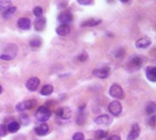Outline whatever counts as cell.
<instances>
[{
	"mask_svg": "<svg viewBox=\"0 0 156 140\" xmlns=\"http://www.w3.org/2000/svg\"><path fill=\"white\" fill-rule=\"evenodd\" d=\"M139 135H140V127H139L138 124L135 123V124H133L132 130L127 136V139L128 140H136L138 138Z\"/></svg>",
	"mask_w": 156,
	"mask_h": 140,
	"instance_id": "9c48e42d",
	"label": "cell"
},
{
	"mask_svg": "<svg viewBox=\"0 0 156 140\" xmlns=\"http://www.w3.org/2000/svg\"><path fill=\"white\" fill-rule=\"evenodd\" d=\"M56 114L60 118H63V119H68L71 116V111L70 108H67V107H60V108H58V110L56 111Z\"/></svg>",
	"mask_w": 156,
	"mask_h": 140,
	"instance_id": "30bf717a",
	"label": "cell"
},
{
	"mask_svg": "<svg viewBox=\"0 0 156 140\" xmlns=\"http://www.w3.org/2000/svg\"><path fill=\"white\" fill-rule=\"evenodd\" d=\"M2 91H3V89H2V86H0V94H1V93H2Z\"/></svg>",
	"mask_w": 156,
	"mask_h": 140,
	"instance_id": "836d02e7",
	"label": "cell"
},
{
	"mask_svg": "<svg viewBox=\"0 0 156 140\" xmlns=\"http://www.w3.org/2000/svg\"><path fill=\"white\" fill-rule=\"evenodd\" d=\"M35 131H36V134L37 135H45L48 132V126L47 124H44V123L40 124L39 126H37L35 128Z\"/></svg>",
	"mask_w": 156,
	"mask_h": 140,
	"instance_id": "5bb4252c",
	"label": "cell"
},
{
	"mask_svg": "<svg viewBox=\"0 0 156 140\" xmlns=\"http://www.w3.org/2000/svg\"><path fill=\"white\" fill-rule=\"evenodd\" d=\"M33 13H34V15H35L36 17H40L41 15H42V13H43V10H42V8H41L40 7H36V8H34V10H33Z\"/></svg>",
	"mask_w": 156,
	"mask_h": 140,
	"instance_id": "484cf974",
	"label": "cell"
},
{
	"mask_svg": "<svg viewBox=\"0 0 156 140\" xmlns=\"http://www.w3.org/2000/svg\"><path fill=\"white\" fill-rule=\"evenodd\" d=\"M106 135H107V132L106 131H103V130H98L95 133V136L98 139H102V138L105 137Z\"/></svg>",
	"mask_w": 156,
	"mask_h": 140,
	"instance_id": "d4e9b609",
	"label": "cell"
},
{
	"mask_svg": "<svg viewBox=\"0 0 156 140\" xmlns=\"http://www.w3.org/2000/svg\"><path fill=\"white\" fill-rule=\"evenodd\" d=\"M51 116L50 111L46 107H39L36 112V118L39 122H46Z\"/></svg>",
	"mask_w": 156,
	"mask_h": 140,
	"instance_id": "6da1fadb",
	"label": "cell"
},
{
	"mask_svg": "<svg viewBox=\"0 0 156 140\" xmlns=\"http://www.w3.org/2000/svg\"><path fill=\"white\" fill-rule=\"evenodd\" d=\"M100 22H101L100 19H94V18H91V19H89V20L84 21V22L81 24V26H95L99 25Z\"/></svg>",
	"mask_w": 156,
	"mask_h": 140,
	"instance_id": "d6986e66",
	"label": "cell"
},
{
	"mask_svg": "<svg viewBox=\"0 0 156 140\" xmlns=\"http://www.w3.org/2000/svg\"><path fill=\"white\" fill-rule=\"evenodd\" d=\"M130 65H131L132 67H134V69H139V68L141 67V65H142V60H141V58H139V57H134V58H132V59L131 60Z\"/></svg>",
	"mask_w": 156,
	"mask_h": 140,
	"instance_id": "ac0fdd59",
	"label": "cell"
},
{
	"mask_svg": "<svg viewBox=\"0 0 156 140\" xmlns=\"http://www.w3.org/2000/svg\"><path fill=\"white\" fill-rule=\"evenodd\" d=\"M94 122L97 125H108L111 122V118L108 115H101L94 118Z\"/></svg>",
	"mask_w": 156,
	"mask_h": 140,
	"instance_id": "7c38bea8",
	"label": "cell"
},
{
	"mask_svg": "<svg viewBox=\"0 0 156 140\" xmlns=\"http://www.w3.org/2000/svg\"><path fill=\"white\" fill-rule=\"evenodd\" d=\"M39 83H40V80L37 77H31L28 80L26 86L29 91H36L39 86Z\"/></svg>",
	"mask_w": 156,
	"mask_h": 140,
	"instance_id": "8992f818",
	"label": "cell"
},
{
	"mask_svg": "<svg viewBox=\"0 0 156 140\" xmlns=\"http://www.w3.org/2000/svg\"><path fill=\"white\" fill-rule=\"evenodd\" d=\"M109 111L111 112V114H112L113 116L117 117V116H119L122 113V104L119 101H112L109 105Z\"/></svg>",
	"mask_w": 156,
	"mask_h": 140,
	"instance_id": "3957f363",
	"label": "cell"
},
{
	"mask_svg": "<svg viewBox=\"0 0 156 140\" xmlns=\"http://www.w3.org/2000/svg\"><path fill=\"white\" fill-rule=\"evenodd\" d=\"M72 20H73V16L70 11L62 12L58 17V21L62 23V25H68L69 23L72 22Z\"/></svg>",
	"mask_w": 156,
	"mask_h": 140,
	"instance_id": "277c9868",
	"label": "cell"
},
{
	"mask_svg": "<svg viewBox=\"0 0 156 140\" xmlns=\"http://www.w3.org/2000/svg\"><path fill=\"white\" fill-rule=\"evenodd\" d=\"M78 3L80 4V5H90V4H92L93 2L90 1V0H89V1H78Z\"/></svg>",
	"mask_w": 156,
	"mask_h": 140,
	"instance_id": "4dcf8cb0",
	"label": "cell"
},
{
	"mask_svg": "<svg viewBox=\"0 0 156 140\" xmlns=\"http://www.w3.org/2000/svg\"><path fill=\"white\" fill-rule=\"evenodd\" d=\"M79 58V60H80V61H85V60L88 58V55L84 52V53H82L80 56H79V58Z\"/></svg>",
	"mask_w": 156,
	"mask_h": 140,
	"instance_id": "f546056e",
	"label": "cell"
},
{
	"mask_svg": "<svg viewBox=\"0 0 156 140\" xmlns=\"http://www.w3.org/2000/svg\"><path fill=\"white\" fill-rule=\"evenodd\" d=\"M16 10H17L16 7H9V8H8L4 11V13H3V17H4L5 19L9 18V17H12V15L16 12Z\"/></svg>",
	"mask_w": 156,
	"mask_h": 140,
	"instance_id": "44dd1931",
	"label": "cell"
},
{
	"mask_svg": "<svg viewBox=\"0 0 156 140\" xmlns=\"http://www.w3.org/2000/svg\"><path fill=\"white\" fill-rule=\"evenodd\" d=\"M7 127L4 125H0V136H5L7 135Z\"/></svg>",
	"mask_w": 156,
	"mask_h": 140,
	"instance_id": "83f0119b",
	"label": "cell"
},
{
	"mask_svg": "<svg viewBox=\"0 0 156 140\" xmlns=\"http://www.w3.org/2000/svg\"><path fill=\"white\" fill-rule=\"evenodd\" d=\"M110 67H102V68H99V69H96L93 71V75L99 78H106L108 77L109 74H110Z\"/></svg>",
	"mask_w": 156,
	"mask_h": 140,
	"instance_id": "52a82bcc",
	"label": "cell"
},
{
	"mask_svg": "<svg viewBox=\"0 0 156 140\" xmlns=\"http://www.w3.org/2000/svg\"><path fill=\"white\" fill-rule=\"evenodd\" d=\"M56 32L59 36H67L70 34V27L69 25H61L59 27H57L56 29Z\"/></svg>",
	"mask_w": 156,
	"mask_h": 140,
	"instance_id": "4fadbf2b",
	"label": "cell"
},
{
	"mask_svg": "<svg viewBox=\"0 0 156 140\" xmlns=\"http://www.w3.org/2000/svg\"><path fill=\"white\" fill-rule=\"evenodd\" d=\"M123 55H124V50H123V49H119V50H117V52L115 53V57H116L117 58H122L123 57Z\"/></svg>",
	"mask_w": 156,
	"mask_h": 140,
	"instance_id": "f1b7e54d",
	"label": "cell"
},
{
	"mask_svg": "<svg viewBox=\"0 0 156 140\" xmlns=\"http://www.w3.org/2000/svg\"><path fill=\"white\" fill-rule=\"evenodd\" d=\"M34 27L37 31H43L46 27V19L44 17H39L35 21Z\"/></svg>",
	"mask_w": 156,
	"mask_h": 140,
	"instance_id": "9a60e30c",
	"label": "cell"
},
{
	"mask_svg": "<svg viewBox=\"0 0 156 140\" xmlns=\"http://www.w3.org/2000/svg\"><path fill=\"white\" fill-rule=\"evenodd\" d=\"M19 123H18V122H16V121H13V122H11V123H9L8 125V128H7V130L8 131V132H10V133H16L18 129H19Z\"/></svg>",
	"mask_w": 156,
	"mask_h": 140,
	"instance_id": "ffe728a7",
	"label": "cell"
},
{
	"mask_svg": "<svg viewBox=\"0 0 156 140\" xmlns=\"http://www.w3.org/2000/svg\"><path fill=\"white\" fill-rule=\"evenodd\" d=\"M12 2L11 1H0V11L1 10H6L8 8L11 7Z\"/></svg>",
	"mask_w": 156,
	"mask_h": 140,
	"instance_id": "603a6c76",
	"label": "cell"
},
{
	"mask_svg": "<svg viewBox=\"0 0 156 140\" xmlns=\"http://www.w3.org/2000/svg\"><path fill=\"white\" fill-rule=\"evenodd\" d=\"M34 105H35V101H34V100H28V101L21 102V103H19L18 105H17V110H18V111L28 110V109H30Z\"/></svg>",
	"mask_w": 156,
	"mask_h": 140,
	"instance_id": "8fae6325",
	"label": "cell"
},
{
	"mask_svg": "<svg viewBox=\"0 0 156 140\" xmlns=\"http://www.w3.org/2000/svg\"><path fill=\"white\" fill-rule=\"evenodd\" d=\"M53 90H54V88L51 85H45L40 90V94L42 96H49L53 93Z\"/></svg>",
	"mask_w": 156,
	"mask_h": 140,
	"instance_id": "e0dca14e",
	"label": "cell"
},
{
	"mask_svg": "<svg viewBox=\"0 0 156 140\" xmlns=\"http://www.w3.org/2000/svg\"><path fill=\"white\" fill-rule=\"evenodd\" d=\"M155 109H156V106H155V103L154 102H151L147 107H146V113L147 115H151L155 112Z\"/></svg>",
	"mask_w": 156,
	"mask_h": 140,
	"instance_id": "7402d4cb",
	"label": "cell"
},
{
	"mask_svg": "<svg viewBox=\"0 0 156 140\" xmlns=\"http://www.w3.org/2000/svg\"><path fill=\"white\" fill-rule=\"evenodd\" d=\"M109 94L111 97L117 98V99H122V98H123V96H124V93H123L122 86L118 84H113L111 86V88L109 90Z\"/></svg>",
	"mask_w": 156,
	"mask_h": 140,
	"instance_id": "7a4b0ae2",
	"label": "cell"
},
{
	"mask_svg": "<svg viewBox=\"0 0 156 140\" xmlns=\"http://www.w3.org/2000/svg\"><path fill=\"white\" fill-rule=\"evenodd\" d=\"M151 39L149 37H141L140 39H138L135 43V45L136 48H139V49H144V48H147L151 45Z\"/></svg>",
	"mask_w": 156,
	"mask_h": 140,
	"instance_id": "5b68a950",
	"label": "cell"
},
{
	"mask_svg": "<svg viewBox=\"0 0 156 140\" xmlns=\"http://www.w3.org/2000/svg\"><path fill=\"white\" fill-rule=\"evenodd\" d=\"M18 26L23 30H28L31 27V21L27 17H20L18 20Z\"/></svg>",
	"mask_w": 156,
	"mask_h": 140,
	"instance_id": "ba28073f",
	"label": "cell"
},
{
	"mask_svg": "<svg viewBox=\"0 0 156 140\" xmlns=\"http://www.w3.org/2000/svg\"><path fill=\"white\" fill-rule=\"evenodd\" d=\"M154 120H155V117H151V122H150V125H151V126H154Z\"/></svg>",
	"mask_w": 156,
	"mask_h": 140,
	"instance_id": "d6a6232c",
	"label": "cell"
},
{
	"mask_svg": "<svg viewBox=\"0 0 156 140\" xmlns=\"http://www.w3.org/2000/svg\"><path fill=\"white\" fill-rule=\"evenodd\" d=\"M29 44L33 48H38L41 45V40L39 38H33L32 40H30Z\"/></svg>",
	"mask_w": 156,
	"mask_h": 140,
	"instance_id": "cb8c5ba5",
	"label": "cell"
},
{
	"mask_svg": "<svg viewBox=\"0 0 156 140\" xmlns=\"http://www.w3.org/2000/svg\"><path fill=\"white\" fill-rule=\"evenodd\" d=\"M73 140H83L84 139V135L82 133H75L72 136Z\"/></svg>",
	"mask_w": 156,
	"mask_h": 140,
	"instance_id": "4316f807",
	"label": "cell"
},
{
	"mask_svg": "<svg viewBox=\"0 0 156 140\" xmlns=\"http://www.w3.org/2000/svg\"><path fill=\"white\" fill-rule=\"evenodd\" d=\"M108 140H122V139H121V137L118 136V135H112L111 137L108 138Z\"/></svg>",
	"mask_w": 156,
	"mask_h": 140,
	"instance_id": "1f68e13d",
	"label": "cell"
},
{
	"mask_svg": "<svg viewBox=\"0 0 156 140\" xmlns=\"http://www.w3.org/2000/svg\"><path fill=\"white\" fill-rule=\"evenodd\" d=\"M146 76L150 81L155 82L156 81V68L154 67H149L146 70Z\"/></svg>",
	"mask_w": 156,
	"mask_h": 140,
	"instance_id": "2e32d148",
	"label": "cell"
}]
</instances>
